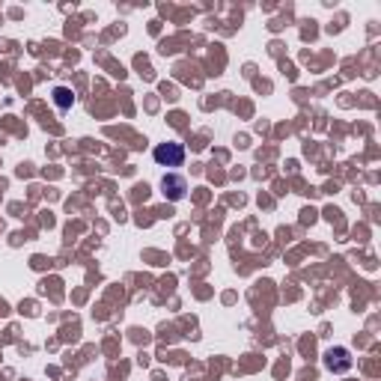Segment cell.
Returning <instances> with one entry per match:
<instances>
[{"instance_id":"cell-4","label":"cell","mask_w":381,"mask_h":381,"mask_svg":"<svg viewBox=\"0 0 381 381\" xmlns=\"http://www.w3.org/2000/svg\"><path fill=\"white\" fill-rule=\"evenodd\" d=\"M54 105H57L60 111H69V107L75 105V93H72L69 87H54Z\"/></svg>"},{"instance_id":"cell-1","label":"cell","mask_w":381,"mask_h":381,"mask_svg":"<svg viewBox=\"0 0 381 381\" xmlns=\"http://www.w3.org/2000/svg\"><path fill=\"white\" fill-rule=\"evenodd\" d=\"M152 158H155L161 167H182V161H185V146H182V143H173V140L158 143V146L152 149Z\"/></svg>"},{"instance_id":"cell-3","label":"cell","mask_w":381,"mask_h":381,"mask_svg":"<svg viewBox=\"0 0 381 381\" xmlns=\"http://www.w3.org/2000/svg\"><path fill=\"white\" fill-rule=\"evenodd\" d=\"M325 367L334 369V373H346V369L351 367V358L346 349H331L328 355H325Z\"/></svg>"},{"instance_id":"cell-2","label":"cell","mask_w":381,"mask_h":381,"mask_svg":"<svg viewBox=\"0 0 381 381\" xmlns=\"http://www.w3.org/2000/svg\"><path fill=\"white\" fill-rule=\"evenodd\" d=\"M161 190H164V197H167V199L179 203V199L185 197V190H188L185 176H179V173H167L164 179H161Z\"/></svg>"}]
</instances>
